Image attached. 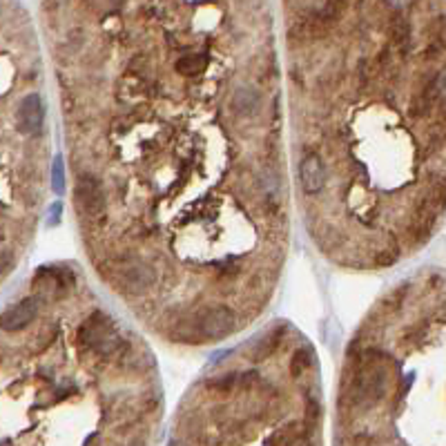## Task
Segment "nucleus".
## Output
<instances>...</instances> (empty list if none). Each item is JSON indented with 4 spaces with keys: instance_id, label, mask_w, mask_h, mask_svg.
Listing matches in <instances>:
<instances>
[{
    "instance_id": "f257e3e1",
    "label": "nucleus",
    "mask_w": 446,
    "mask_h": 446,
    "mask_svg": "<svg viewBox=\"0 0 446 446\" xmlns=\"http://www.w3.org/2000/svg\"><path fill=\"white\" fill-rule=\"evenodd\" d=\"M391 389V366L382 353L369 351L357 366L353 375L351 395L357 404H375L380 402Z\"/></svg>"
},
{
    "instance_id": "a211bd4d",
    "label": "nucleus",
    "mask_w": 446,
    "mask_h": 446,
    "mask_svg": "<svg viewBox=\"0 0 446 446\" xmlns=\"http://www.w3.org/2000/svg\"><path fill=\"white\" fill-rule=\"evenodd\" d=\"M170 446H183L181 442H170Z\"/></svg>"
},
{
    "instance_id": "f8f14e48",
    "label": "nucleus",
    "mask_w": 446,
    "mask_h": 446,
    "mask_svg": "<svg viewBox=\"0 0 446 446\" xmlns=\"http://www.w3.org/2000/svg\"><path fill=\"white\" fill-rule=\"evenodd\" d=\"M279 340H281V337H279V331L263 335L261 340L254 344V349H252L254 360L259 362V360H263V357H270V355L277 351V346H279Z\"/></svg>"
},
{
    "instance_id": "dca6fc26",
    "label": "nucleus",
    "mask_w": 446,
    "mask_h": 446,
    "mask_svg": "<svg viewBox=\"0 0 446 446\" xmlns=\"http://www.w3.org/2000/svg\"><path fill=\"white\" fill-rule=\"evenodd\" d=\"M61 210H63L61 203H54V205H52V210H49V212H52V214H49V223L56 225L58 221H61Z\"/></svg>"
},
{
    "instance_id": "9d476101",
    "label": "nucleus",
    "mask_w": 446,
    "mask_h": 446,
    "mask_svg": "<svg viewBox=\"0 0 446 446\" xmlns=\"http://www.w3.org/2000/svg\"><path fill=\"white\" fill-rule=\"evenodd\" d=\"M391 36H393V43L398 45L404 54L409 52V47H411V23H409V18H406L404 14H400V12H395L391 16Z\"/></svg>"
},
{
    "instance_id": "423d86ee",
    "label": "nucleus",
    "mask_w": 446,
    "mask_h": 446,
    "mask_svg": "<svg viewBox=\"0 0 446 446\" xmlns=\"http://www.w3.org/2000/svg\"><path fill=\"white\" fill-rule=\"evenodd\" d=\"M45 121V107L38 94H27L16 110V125L23 134H38Z\"/></svg>"
},
{
    "instance_id": "f03ea898",
    "label": "nucleus",
    "mask_w": 446,
    "mask_h": 446,
    "mask_svg": "<svg viewBox=\"0 0 446 446\" xmlns=\"http://www.w3.org/2000/svg\"><path fill=\"white\" fill-rule=\"evenodd\" d=\"M78 337H81V342L89 351L98 355H110L121 346V337H118L116 326L103 313H94L89 317L81 326V331H78Z\"/></svg>"
},
{
    "instance_id": "2eb2a0df",
    "label": "nucleus",
    "mask_w": 446,
    "mask_h": 446,
    "mask_svg": "<svg viewBox=\"0 0 446 446\" xmlns=\"http://www.w3.org/2000/svg\"><path fill=\"white\" fill-rule=\"evenodd\" d=\"M429 92L433 98H442V101H446V69H442V72L435 76V81L431 83Z\"/></svg>"
},
{
    "instance_id": "9b49d317",
    "label": "nucleus",
    "mask_w": 446,
    "mask_h": 446,
    "mask_svg": "<svg viewBox=\"0 0 446 446\" xmlns=\"http://www.w3.org/2000/svg\"><path fill=\"white\" fill-rule=\"evenodd\" d=\"M205 65H207V58L203 54H187L176 61V72L183 76H194V74L203 72Z\"/></svg>"
},
{
    "instance_id": "1a4fd4ad",
    "label": "nucleus",
    "mask_w": 446,
    "mask_h": 446,
    "mask_svg": "<svg viewBox=\"0 0 446 446\" xmlns=\"http://www.w3.org/2000/svg\"><path fill=\"white\" fill-rule=\"evenodd\" d=\"M261 105V94L257 92L254 87H239L236 92L232 94V110L239 114V116H252L257 114Z\"/></svg>"
},
{
    "instance_id": "7ed1b4c3",
    "label": "nucleus",
    "mask_w": 446,
    "mask_h": 446,
    "mask_svg": "<svg viewBox=\"0 0 446 446\" xmlns=\"http://www.w3.org/2000/svg\"><path fill=\"white\" fill-rule=\"evenodd\" d=\"M154 279L156 275L152 266H147L141 259H127L116 270V281L121 286V290L127 295H143L145 290L152 288Z\"/></svg>"
},
{
    "instance_id": "20e7f679",
    "label": "nucleus",
    "mask_w": 446,
    "mask_h": 446,
    "mask_svg": "<svg viewBox=\"0 0 446 446\" xmlns=\"http://www.w3.org/2000/svg\"><path fill=\"white\" fill-rule=\"evenodd\" d=\"M74 199H76V205L81 207V212L92 216V219L105 210V190L101 181L92 174L78 176V181L74 185Z\"/></svg>"
},
{
    "instance_id": "39448f33",
    "label": "nucleus",
    "mask_w": 446,
    "mask_h": 446,
    "mask_svg": "<svg viewBox=\"0 0 446 446\" xmlns=\"http://www.w3.org/2000/svg\"><path fill=\"white\" fill-rule=\"evenodd\" d=\"M196 328L205 340H223L234 328V313L227 306H210L199 315Z\"/></svg>"
},
{
    "instance_id": "4468645a",
    "label": "nucleus",
    "mask_w": 446,
    "mask_h": 446,
    "mask_svg": "<svg viewBox=\"0 0 446 446\" xmlns=\"http://www.w3.org/2000/svg\"><path fill=\"white\" fill-rule=\"evenodd\" d=\"M52 185L56 194H63L65 190V172H63V158L56 156L52 165Z\"/></svg>"
},
{
    "instance_id": "ddd939ff",
    "label": "nucleus",
    "mask_w": 446,
    "mask_h": 446,
    "mask_svg": "<svg viewBox=\"0 0 446 446\" xmlns=\"http://www.w3.org/2000/svg\"><path fill=\"white\" fill-rule=\"evenodd\" d=\"M310 364H313V355L310 351H297L292 355V362H290V373H292V378H299V375H304L306 371L310 369Z\"/></svg>"
},
{
    "instance_id": "0eeeda50",
    "label": "nucleus",
    "mask_w": 446,
    "mask_h": 446,
    "mask_svg": "<svg viewBox=\"0 0 446 446\" xmlns=\"http://www.w3.org/2000/svg\"><path fill=\"white\" fill-rule=\"evenodd\" d=\"M36 315H38V299L36 297H27V299L9 306L3 313V328L7 333L21 331L36 319Z\"/></svg>"
},
{
    "instance_id": "f3484780",
    "label": "nucleus",
    "mask_w": 446,
    "mask_h": 446,
    "mask_svg": "<svg viewBox=\"0 0 446 446\" xmlns=\"http://www.w3.org/2000/svg\"><path fill=\"white\" fill-rule=\"evenodd\" d=\"M9 268H12V261H9V252L3 250V275L9 272Z\"/></svg>"
},
{
    "instance_id": "6e6552de",
    "label": "nucleus",
    "mask_w": 446,
    "mask_h": 446,
    "mask_svg": "<svg viewBox=\"0 0 446 446\" xmlns=\"http://www.w3.org/2000/svg\"><path fill=\"white\" fill-rule=\"evenodd\" d=\"M299 183L304 192L317 194L326 183V165L319 154H308L299 163Z\"/></svg>"
}]
</instances>
